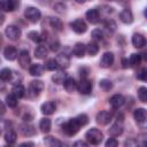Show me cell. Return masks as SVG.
Here are the masks:
<instances>
[{
	"instance_id": "cell-1",
	"label": "cell",
	"mask_w": 147,
	"mask_h": 147,
	"mask_svg": "<svg viewBox=\"0 0 147 147\" xmlns=\"http://www.w3.org/2000/svg\"><path fill=\"white\" fill-rule=\"evenodd\" d=\"M85 138H86V140H87L90 144H92V145H99V144L102 141L103 134H102V132H101L99 129L92 127V129H90V130L86 132Z\"/></svg>"
},
{
	"instance_id": "cell-2",
	"label": "cell",
	"mask_w": 147,
	"mask_h": 147,
	"mask_svg": "<svg viewBox=\"0 0 147 147\" xmlns=\"http://www.w3.org/2000/svg\"><path fill=\"white\" fill-rule=\"evenodd\" d=\"M79 127H80V124L78 123V121L76 118H71L63 124L62 130L67 136H75L79 131Z\"/></svg>"
},
{
	"instance_id": "cell-3",
	"label": "cell",
	"mask_w": 147,
	"mask_h": 147,
	"mask_svg": "<svg viewBox=\"0 0 147 147\" xmlns=\"http://www.w3.org/2000/svg\"><path fill=\"white\" fill-rule=\"evenodd\" d=\"M24 16L29 22L37 23L41 17V13L36 7H26V9L24 10Z\"/></svg>"
},
{
	"instance_id": "cell-4",
	"label": "cell",
	"mask_w": 147,
	"mask_h": 147,
	"mask_svg": "<svg viewBox=\"0 0 147 147\" xmlns=\"http://www.w3.org/2000/svg\"><path fill=\"white\" fill-rule=\"evenodd\" d=\"M5 33H6L7 38L9 40H13V41L18 40L20 37H21V34H22L21 29L18 26H16V25H8L6 28V30H5Z\"/></svg>"
},
{
	"instance_id": "cell-5",
	"label": "cell",
	"mask_w": 147,
	"mask_h": 147,
	"mask_svg": "<svg viewBox=\"0 0 147 147\" xmlns=\"http://www.w3.org/2000/svg\"><path fill=\"white\" fill-rule=\"evenodd\" d=\"M77 90L80 94L88 95L92 92V82L87 78H82L80 82L77 85Z\"/></svg>"
},
{
	"instance_id": "cell-6",
	"label": "cell",
	"mask_w": 147,
	"mask_h": 147,
	"mask_svg": "<svg viewBox=\"0 0 147 147\" xmlns=\"http://www.w3.org/2000/svg\"><path fill=\"white\" fill-rule=\"evenodd\" d=\"M2 11H14L20 7V0H0Z\"/></svg>"
},
{
	"instance_id": "cell-7",
	"label": "cell",
	"mask_w": 147,
	"mask_h": 147,
	"mask_svg": "<svg viewBox=\"0 0 147 147\" xmlns=\"http://www.w3.org/2000/svg\"><path fill=\"white\" fill-rule=\"evenodd\" d=\"M70 26H71V29H72L76 33H78V34H82V33L86 32V30H87V25H86V23H85L82 18H77V20L72 21V22L70 23Z\"/></svg>"
},
{
	"instance_id": "cell-8",
	"label": "cell",
	"mask_w": 147,
	"mask_h": 147,
	"mask_svg": "<svg viewBox=\"0 0 147 147\" xmlns=\"http://www.w3.org/2000/svg\"><path fill=\"white\" fill-rule=\"evenodd\" d=\"M111 117H113L111 113H109V111H107V110H101V111H99V113L96 114L95 119H96V123H98V124L107 125V124L111 121Z\"/></svg>"
},
{
	"instance_id": "cell-9",
	"label": "cell",
	"mask_w": 147,
	"mask_h": 147,
	"mask_svg": "<svg viewBox=\"0 0 147 147\" xmlns=\"http://www.w3.org/2000/svg\"><path fill=\"white\" fill-rule=\"evenodd\" d=\"M30 62H31V59H30L29 52L25 51V49L21 51L20 54H18V63H20V65L23 69H28V68H30Z\"/></svg>"
},
{
	"instance_id": "cell-10",
	"label": "cell",
	"mask_w": 147,
	"mask_h": 147,
	"mask_svg": "<svg viewBox=\"0 0 147 147\" xmlns=\"http://www.w3.org/2000/svg\"><path fill=\"white\" fill-rule=\"evenodd\" d=\"M18 130H20V132H21L24 137H31V136H34V134H36V129H34V126L31 125V124H28V123L20 124V125H18Z\"/></svg>"
},
{
	"instance_id": "cell-11",
	"label": "cell",
	"mask_w": 147,
	"mask_h": 147,
	"mask_svg": "<svg viewBox=\"0 0 147 147\" xmlns=\"http://www.w3.org/2000/svg\"><path fill=\"white\" fill-rule=\"evenodd\" d=\"M114 63V54L111 52H106L101 60H100V67L101 68H109Z\"/></svg>"
},
{
	"instance_id": "cell-12",
	"label": "cell",
	"mask_w": 147,
	"mask_h": 147,
	"mask_svg": "<svg viewBox=\"0 0 147 147\" xmlns=\"http://www.w3.org/2000/svg\"><path fill=\"white\" fill-rule=\"evenodd\" d=\"M125 102V99L122 94H114L110 99H109V103L114 109H118L121 108Z\"/></svg>"
},
{
	"instance_id": "cell-13",
	"label": "cell",
	"mask_w": 147,
	"mask_h": 147,
	"mask_svg": "<svg viewBox=\"0 0 147 147\" xmlns=\"http://www.w3.org/2000/svg\"><path fill=\"white\" fill-rule=\"evenodd\" d=\"M44 90V83L41 80H32L30 83V87H29V91L30 93L34 96V95H38L41 91Z\"/></svg>"
},
{
	"instance_id": "cell-14",
	"label": "cell",
	"mask_w": 147,
	"mask_h": 147,
	"mask_svg": "<svg viewBox=\"0 0 147 147\" xmlns=\"http://www.w3.org/2000/svg\"><path fill=\"white\" fill-rule=\"evenodd\" d=\"M85 16H86L87 21H88L90 23H92V24L98 23L99 20H100V13H99V10L95 9V8L88 9V10L86 11V15H85Z\"/></svg>"
},
{
	"instance_id": "cell-15",
	"label": "cell",
	"mask_w": 147,
	"mask_h": 147,
	"mask_svg": "<svg viewBox=\"0 0 147 147\" xmlns=\"http://www.w3.org/2000/svg\"><path fill=\"white\" fill-rule=\"evenodd\" d=\"M55 60L57 62L59 68H61V69H67L70 65V57L67 54H59Z\"/></svg>"
},
{
	"instance_id": "cell-16",
	"label": "cell",
	"mask_w": 147,
	"mask_h": 147,
	"mask_svg": "<svg viewBox=\"0 0 147 147\" xmlns=\"http://www.w3.org/2000/svg\"><path fill=\"white\" fill-rule=\"evenodd\" d=\"M55 109H56V106L53 101H46L40 107V110L44 115H52L55 111Z\"/></svg>"
},
{
	"instance_id": "cell-17",
	"label": "cell",
	"mask_w": 147,
	"mask_h": 147,
	"mask_svg": "<svg viewBox=\"0 0 147 147\" xmlns=\"http://www.w3.org/2000/svg\"><path fill=\"white\" fill-rule=\"evenodd\" d=\"M20 53H17V49L13 46H7L5 49H3V55H5V59L6 60H9V61H13L15 60L17 56H18Z\"/></svg>"
},
{
	"instance_id": "cell-18",
	"label": "cell",
	"mask_w": 147,
	"mask_h": 147,
	"mask_svg": "<svg viewBox=\"0 0 147 147\" xmlns=\"http://www.w3.org/2000/svg\"><path fill=\"white\" fill-rule=\"evenodd\" d=\"M133 116L137 123H144L147 119V110L145 108H137L133 113Z\"/></svg>"
},
{
	"instance_id": "cell-19",
	"label": "cell",
	"mask_w": 147,
	"mask_h": 147,
	"mask_svg": "<svg viewBox=\"0 0 147 147\" xmlns=\"http://www.w3.org/2000/svg\"><path fill=\"white\" fill-rule=\"evenodd\" d=\"M119 20L125 24H131L133 22V14L130 9H123L119 13Z\"/></svg>"
},
{
	"instance_id": "cell-20",
	"label": "cell",
	"mask_w": 147,
	"mask_h": 147,
	"mask_svg": "<svg viewBox=\"0 0 147 147\" xmlns=\"http://www.w3.org/2000/svg\"><path fill=\"white\" fill-rule=\"evenodd\" d=\"M132 45L136 48H142L146 45V39L142 34L140 33H134L132 36Z\"/></svg>"
},
{
	"instance_id": "cell-21",
	"label": "cell",
	"mask_w": 147,
	"mask_h": 147,
	"mask_svg": "<svg viewBox=\"0 0 147 147\" xmlns=\"http://www.w3.org/2000/svg\"><path fill=\"white\" fill-rule=\"evenodd\" d=\"M86 53V46L83 42H77L75 44L74 48H72V54L76 57H83Z\"/></svg>"
},
{
	"instance_id": "cell-22",
	"label": "cell",
	"mask_w": 147,
	"mask_h": 147,
	"mask_svg": "<svg viewBox=\"0 0 147 147\" xmlns=\"http://www.w3.org/2000/svg\"><path fill=\"white\" fill-rule=\"evenodd\" d=\"M77 83L76 80L72 78V77H67V79L64 80L63 83V86H64V90L68 92V93H72L76 88H77Z\"/></svg>"
},
{
	"instance_id": "cell-23",
	"label": "cell",
	"mask_w": 147,
	"mask_h": 147,
	"mask_svg": "<svg viewBox=\"0 0 147 147\" xmlns=\"http://www.w3.org/2000/svg\"><path fill=\"white\" fill-rule=\"evenodd\" d=\"M44 69H45L44 65H41V64H39V63H36V64L30 65V68H29V72H30L31 76L39 77V76H41V75L44 74Z\"/></svg>"
},
{
	"instance_id": "cell-24",
	"label": "cell",
	"mask_w": 147,
	"mask_h": 147,
	"mask_svg": "<svg viewBox=\"0 0 147 147\" xmlns=\"http://www.w3.org/2000/svg\"><path fill=\"white\" fill-rule=\"evenodd\" d=\"M123 133V126L119 124V123H115V124H113L111 126H110V129H109V136L110 137H118V136H121Z\"/></svg>"
},
{
	"instance_id": "cell-25",
	"label": "cell",
	"mask_w": 147,
	"mask_h": 147,
	"mask_svg": "<svg viewBox=\"0 0 147 147\" xmlns=\"http://www.w3.org/2000/svg\"><path fill=\"white\" fill-rule=\"evenodd\" d=\"M51 127H52V122L49 118H41L40 122H39V129L41 132L44 133H47L51 131Z\"/></svg>"
},
{
	"instance_id": "cell-26",
	"label": "cell",
	"mask_w": 147,
	"mask_h": 147,
	"mask_svg": "<svg viewBox=\"0 0 147 147\" xmlns=\"http://www.w3.org/2000/svg\"><path fill=\"white\" fill-rule=\"evenodd\" d=\"M99 52V46L95 41H90L87 45H86V53L91 56H94L96 55Z\"/></svg>"
},
{
	"instance_id": "cell-27",
	"label": "cell",
	"mask_w": 147,
	"mask_h": 147,
	"mask_svg": "<svg viewBox=\"0 0 147 147\" xmlns=\"http://www.w3.org/2000/svg\"><path fill=\"white\" fill-rule=\"evenodd\" d=\"M47 54H48V51H47V48H46L45 46H42V45H39V46L36 48V51H34V56H36L37 59H39V60L46 59Z\"/></svg>"
},
{
	"instance_id": "cell-28",
	"label": "cell",
	"mask_w": 147,
	"mask_h": 147,
	"mask_svg": "<svg viewBox=\"0 0 147 147\" xmlns=\"http://www.w3.org/2000/svg\"><path fill=\"white\" fill-rule=\"evenodd\" d=\"M52 79H53V82H54L55 84H63L64 80L67 79V74H65L64 71L60 70V71H57V72H55V74L53 75Z\"/></svg>"
},
{
	"instance_id": "cell-29",
	"label": "cell",
	"mask_w": 147,
	"mask_h": 147,
	"mask_svg": "<svg viewBox=\"0 0 147 147\" xmlns=\"http://www.w3.org/2000/svg\"><path fill=\"white\" fill-rule=\"evenodd\" d=\"M11 93L15 95V96H17L18 99L20 98H22V96H24V93H25V88H24V86L22 85V84H15L14 86H13V88H11Z\"/></svg>"
},
{
	"instance_id": "cell-30",
	"label": "cell",
	"mask_w": 147,
	"mask_h": 147,
	"mask_svg": "<svg viewBox=\"0 0 147 147\" xmlns=\"http://www.w3.org/2000/svg\"><path fill=\"white\" fill-rule=\"evenodd\" d=\"M16 138H17V136H16V132L14 130L9 129V130L6 131V133H5V140H6V142H8L9 145H11V144H14L16 141Z\"/></svg>"
},
{
	"instance_id": "cell-31",
	"label": "cell",
	"mask_w": 147,
	"mask_h": 147,
	"mask_svg": "<svg viewBox=\"0 0 147 147\" xmlns=\"http://www.w3.org/2000/svg\"><path fill=\"white\" fill-rule=\"evenodd\" d=\"M49 24H51V26H52L55 31H62L63 24H62V22H61V20H60V18L51 17V20H49Z\"/></svg>"
},
{
	"instance_id": "cell-32",
	"label": "cell",
	"mask_w": 147,
	"mask_h": 147,
	"mask_svg": "<svg viewBox=\"0 0 147 147\" xmlns=\"http://www.w3.org/2000/svg\"><path fill=\"white\" fill-rule=\"evenodd\" d=\"M141 62V55L140 54H137V53H133L131 54L130 59H129V64L130 67H138Z\"/></svg>"
},
{
	"instance_id": "cell-33",
	"label": "cell",
	"mask_w": 147,
	"mask_h": 147,
	"mask_svg": "<svg viewBox=\"0 0 147 147\" xmlns=\"http://www.w3.org/2000/svg\"><path fill=\"white\" fill-rule=\"evenodd\" d=\"M11 77H13V71L9 68H3L0 71V78H1V80L8 82V80H11Z\"/></svg>"
},
{
	"instance_id": "cell-34",
	"label": "cell",
	"mask_w": 147,
	"mask_h": 147,
	"mask_svg": "<svg viewBox=\"0 0 147 147\" xmlns=\"http://www.w3.org/2000/svg\"><path fill=\"white\" fill-rule=\"evenodd\" d=\"M17 99H18L17 96H15L13 93H10L6 96V105L9 108H15L17 106Z\"/></svg>"
},
{
	"instance_id": "cell-35",
	"label": "cell",
	"mask_w": 147,
	"mask_h": 147,
	"mask_svg": "<svg viewBox=\"0 0 147 147\" xmlns=\"http://www.w3.org/2000/svg\"><path fill=\"white\" fill-rule=\"evenodd\" d=\"M28 38L31 39V40L34 41V42H40V41L45 40V38H44L39 32H37V31H30V32L28 33Z\"/></svg>"
},
{
	"instance_id": "cell-36",
	"label": "cell",
	"mask_w": 147,
	"mask_h": 147,
	"mask_svg": "<svg viewBox=\"0 0 147 147\" xmlns=\"http://www.w3.org/2000/svg\"><path fill=\"white\" fill-rule=\"evenodd\" d=\"M138 98L141 102L147 103V87L145 86H140L138 88Z\"/></svg>"
},
{
	"instance_id": "cell-37",
	"label": "cell",
	"mask_w": 147,
	"mask_h": 147,
	"mask_svg": "<svg viewBox=\"0 0 147 147\" xmlns=\"http://www.w3.org/2000/svg\"><path fill=\"white\" fill-rule=\"evenodd\" d=\"M44 67H45V69L48 70V71H54L56 68H59L57 62H56L55 59H49V60H47Z\"/></svg>"
},
{
	"instance_id": "cell-38",
	"label": "cell",
	"mask_w": 147,
	"mask_h": 147,
	"mask_svg": "<svg viewBox=\"0 0 147 147\" xmlns=\"http://www.w3.org/2000/svg\"><path fill=\"white\" fill-rule=\"evenodd\" d=\"M99 85H100V87L103 90V91H110L111 88H113V83H111V80H109V79H106V78H103V79H101L100 80V83H99Z\"/></svg>"
},
{
	"instance_id": "cell-39",
	"label": "cell",
	"mask_w": 147,
	"mask_h": 147,
	"mask_svg": "<svg viewBox=\"0 0 147 147\" xmlns=\"http://www.w3.org/2000/svg\"><path fill=\"white\" fill-rule=\"evenodd\" d=\"M105 28H106V30H107L108 32L113 33V32L116 31L117 25H116V23H115L114 20H107V21L105 22Z\"/></svg>"
},
{
	"instance_id": "cell-40",
	"label": "cell",
	"mask_w": 147,
	"mask_h": 147,
	"mask_svg": "<svg viewBox=\"0 0 147 147\" xmlns=\"http://www.w3.org/2000/svg\"><path fill=\"white\" fill-rule=\"evenodd\" d=\"M91 37H92V39L94 41H101L103 39V33H102V31L100 29H94L92 31V33H91Z\"/></svg>"
},
{
	"instance_id": "cell-41",
	"label": "cell",
	"mask_w": 147,
	"mask_h": 147,
	"mask_svg": "<svg viewBox=\"0 0 147 147\" xmlns=\"http://www.w3.org/2000/svg\"><path fill=\"white\" fill-rule=\"evenodd\" d=\"M44 141H45V144L48 145V146H61V142H60L59 140H56L54 137H51V136L45 137Z\"/></svg>"
},
{
	"instance_id": "cell-42",
	"label": "cell",
	"mask_w": 147,
	"mask_h": 147,
	"mask_svg": "<svg viewBox=\"0 0 147 147\" xmlns=\"http://www.w3.org/2000/svg\"><path fill=\"white\" fill-rule=\"evenodd\" d=\"M76 119L78 121V123L80 124V126H84V125H86L88 123V116L86 114H79L76 117Z\"/></svg>"
},
{
	"instance_id": "cell-43",
	"label": "cell",
	"mask_w": 147,
	"mask_h": 147,
	"mask_svg": "<svg viewBox=\"0 0 147 147\" xmlns=\"http://www.w3.org/2000/svg\"><path fill=\"white\" fill-rule=\"evenodd\" d=\"M117 146H118V141L115 139V137H111L106 141V147H117Z\"/></svg>"
},
{
	"instance_id": "cell-44",
	"label": "cell",
	"mask_w": 147,
	"mask_h": 147,
	"mask_svg": "<svg viewBox=\"0 0 147 147\" xmlns=\"http://www.w3.org/2000/svg\"><path fill=\"white\" fill-rule=\"evenodd\" d=\"M137 78L140 79V80L147 82V68H145V69H142L140 72H138V74H137Z\"/></svg>"
},
{
	"instance_id": "cell-45",
	"label": "cell",
	"mask_w": 147,
	"mask_h": 147,
	"mask_svg": "<svg viewBox=\"0 0 147 147\" xmlns=\"http://www.w3.org/2000/svg\"><path fill=\"white\" fill-rule=\"evenodd\" d=\"M49 48L52 52H57L59 48H60V42L57 40H53L49 42Z\"/></svg>"
},
{
	"instance_id": "cell-46",
	"label": "cell",
	"mask_w": 147,
	"mask_h": 147,
	"mask_svg": "<svg viewBox=\"0 0 147 147\" xmlns=\"http://www.w3.org/2000/svg\"><path fill=\"white\" fill-rule=\"evenodd\" d=\"M54 10L57 11V13H60V14H62V13H64V10H65V6H64L63 3H56V5L54 6Z\"/></svg>"
},
{
	"instance_id": "cell-47",
	"label": "cell",
	"mask_w": 147,
	"mask_h": 147,
	"mask_svg": "<svg viewBox=\"0 0 147 147\" xmlns=\"http://www.w3.org/2000/svg\"><path fill=\"white\" fill-rule=\"evenodd\" d=\"M74 146H83V147H87V142L83 141V140H78L76 142H74Z\"/></svg>"
},
{
	"instance_id": "cell-48",
	"label": "cell",
	"mask_w": 147,
	"mask_h": 147,
	"mask_svg": "<svg viewBox=\"0 0 147 147\" xmlns=\"http://www.w3.org/2000/svg\"><path fill=\"white\" fill-rule=\"evenodd\" d=\"M138 142L134 141V140H126L125 141V146H137Z\"/></svg>"
},
{
	"instance_id": "cell-49",
	"label": "cell",
	"mask_w": 147,
	"mask_h": 147,
	"mask_svg": "<svg viewBox=\"0 0 147 147\" xmlns=\"http://www.w3.org/2000/svg\"><path fill=\"white\" fill-rule=\"evenodd\" d=\"M80 77L82 78H86V76H87V72H86V68H83V69H80Z\"/></svg>"
},
{
	"instance_id": "cell-50",
	"label": "cell",
	"mask_w": 147,
	"mask_h": 147,
	"mask_svg": "<svg viewBox=\"0 0 147 147\" xmlns=\"http://www.w3.org/2000/svg\"><path fill=\"white\" fill-rule=\"evenodd\" d=\"M34 144L33 142H23V144H21V146H33Z\"/></svg>"
},
{
	"instance_id": "cell-51",
	"label": "cell",
	"mask_w": 147,
	"mask_h": 147,
	"mask_svg": "<svg viewBox=\"0 0 147 147\" xmlns=\"http://www.w3.org/2000/svg\"><path fill=\"white\" fill-rule=\"evenodd\" d=\"M141 56H144V60L147 62V51H146V52H144V54H142Z\"/></svg>"
},
{
	"instance_id": "cell-52",
	"label": "cell",
	"mask_w": 147,
	"mask_h": 147,
	"mask_svg": "<svg viewBox=\"0 0 147 147\" xmlns=\"http://www.w3.org/2000/svg\"><path fill=\"white\" fill-rule=\"evenodd\" d=\"M77 3H84L85 2V0H75Z\"/></svg>"
},
{
	"instance_id": "cell-53",
	"label": "cell",
	"mask_w": 147,
	"mask_h": 147,
	"mask_svg": "<svg viewBox=\"0 0 147 147\" xmlns=\"http://www.w3.org/2000/svg\"><path fill=\"white\" fill-rule=\"evenodd\" d=\"M144 14H145V17H146V18H147V8H146V9H145V11H144Z\"/></svg>"
},
{
	"instance_id": "cell-54",
	"label": "cell",
	"mask_w": 147,
	"mask_h": 147,
	"mask_svg": "<svg viewBox=\"0 0 147 147\" xmlns=\"http://www.w3.org/2000/svg\"><path fill=\"white\" fill-rule=\"evenodd\" d=\"M144 146H147V141H144V144H142Z\"/></svg>"
},
{
	"instance_id": "cell-55",
	"label": "cell",
	"mask_w": 147,
	"mask_h": 147,
	"mask_svg": "<svg viewBox=\"0 0 147 147\" xmlns=\"http://www.w3.org/2000/svg\"><path fill=\"white\" fill-rule=\"evenodd\" d=\"M108 1H114V0H108Z\"/></svg>"
}]
</instances>
